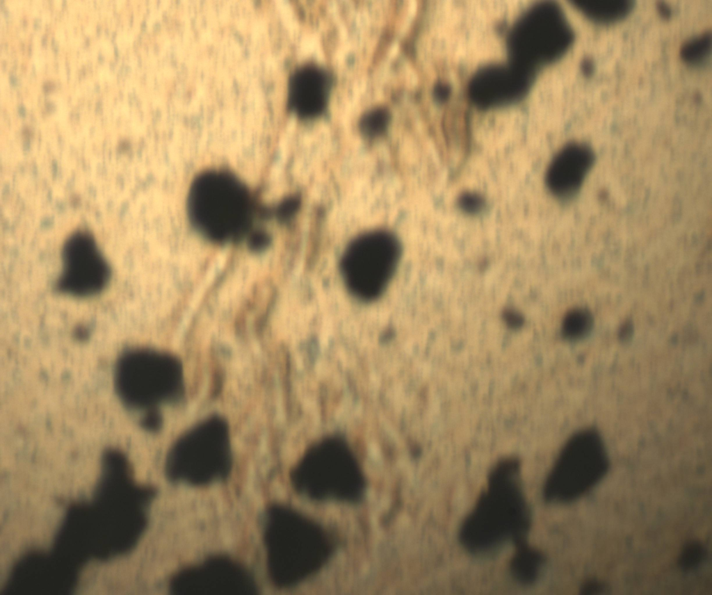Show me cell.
Wrapping results in <instances>:
<instances>
[{"instance_id": "obj_1", "label": "cell", "mask_w": 712, "mask_h": 595, "mask_svg": "<svg viewBox=\"0 0 712 595\" xmlns=\"http://www.w3.org/2000/svg\"><path fill=\"white\" fill-rule=\"evenodd\" d=\"M519 470L514 458L500 461L492 470L485 490L460 529V541L467 551L480 553L508 540L515 545L525 541L530 516Z\"/></svg>"}, {"instance_id": "obj_2", "label": "cell", "mask_w": 712, "mask_h": 595, "mask_svg": "<svg viewBox=\"0 0 712 595\" xmlns=\"http://www.w3.org/2000/svg\"><path fill=\"white\" fill-rule=\"evenodd\" d=\"M264 539L270 578L280 587L296 585L315 573L332 551L331 539L319 525L282 505L268 510Z\"/></svg>"}, {"instance_id": "obj_3", "label": "cell", "mask_w": 712, "mask_h": 595, "mask_svg": "<svg viewBox=\"0 0 712 595\" xmlns=\"http://www.w3.org/2000/svg\"><path fill=\"white\" fill-rule=\"evenodd\" d=\"M193 226L209 240L224 243L249 231L252 202L247 187L234 174L209 170L193 181L187 201Z\"/></svg>"}, {"instance_id": "obj_4", "label": "cell", "mask_w": 712, "mask_h": 595, "mask_svg": "<svg viewBox=\"0 0 712 595\" xmlns=\"http://www.w3.org/2000/svg\"><path fill=\"white\" fill-rule=\"evenodd\" d=\"M295 489L315 500L358 501L366 481L348 443L339 437H325L304 453L291 473Z\"/></svg>"}, {"instance_id": "obj_5", "label": "cell", "mask_w": 712, "mask_h": 595, "mask_svg": "<svg viewBox=\"0 0 712 595\" xmlns=\"http://www.w3.org/2000/svg\"><path fill=\"white\" fill-rule=\"evenodd\" d=\"M231 465L228 423L224 418L213 415L175 441L167 455L165 469L172 481L202 486L225 478Z\"/></svg>"}, {"instance_id": "obj_6", "label": "cell", "mask_w": 712, "mask_h": 595, "mask_svg": "<svg viewBox=\"0 0 712 595\" xmlns=\"http://www.w3.org/2000/svg\"><path fill=\"white\" fill-rule=\"evenodd\" d=\"M114 384L122 403L130 409L152 410L180 394L183 368L175 356L149 348H135L118 359Z\"/></svg>"}, {"instance_id": "obj_7", "label": "cell", "mask_w": 712, "mask_h": 595, "mask_svg": "<svg viewBox=\"0 0 712 595\" xmlns=\"http://www.w3.org/2000/svg\"><path fill=\"white\" fill-rule=\"evenodd\" d=\"M573 30L561 8L542 3L529 9L512 27L508 47L512 63L532 71L553 63L570 48Z\"/></svg>"}, {"instance_id": "obj_8", "label": "cell", "mask_w": 712, "mask_h": 595, "mask_svg": "<svg viewBox=\"0 0 712 595\" xmlns=\"http://www.w3.org/2000/svg\"><path fill=\"white\" fill-rule=\"evenodd\" d=\"M608 458L597 430H581L566 442L544 487V498L551 503L577 499L606 475Z\"/></svg>"}, {"instance_id": "obj_9", "label": "cell", "mask_w": 712, "mask_h": 595, "mask_svg": "<svg viewBox=\"0 0 712 595\" xmlns=\"http://www.w3.org/2000/svg\"><path fill=\"white\" fill-rule=\"evenodd\" d=\"M400 256L394 235L376 230L363 234L347 247L341 268L345 283L357 298L373 300L387 288Z\"/></svg>"}, {"instance_id": "obj_10", "label": "cell", "mask_w": 712, "mask_h": 595, "mask_svg": "<svg viewBox=\"0 0 712 595\" xmlns=\"http://www.w3.org/2000/svg\"><path fill=\"white\" fill-rule=\"evenodd\" d=\"M62 270L56 282L59 292L79 298L102 291L111 277V268L94 237L86 231L70 236L62 249Z\"/></svg>"}, {"instance_id": "obj_11", "label": "cell", "mask_w": 712, "mask_h": 595, "mask_svg": "<svg viewBox=\"0 0 712 595\" xmlns=\"http://www.w3.org/2000/svg\"><path fill=\"white\" fill-rule=\"evenodd\" d=\"M170 589L177 595H248L257 592L246 569L222 555L180 571L171 580Z\"/></svg>"}, {"instance_id": "obj_12", "label": "cell", "mask_w": 712, "mask_h": 595, "mask_svg": "<svg viewBox=\"0 0 712 595\" xmlns=\"http://www.w3.org/2000/svg\"><path fill=\"white\" fill-rule=\"evenodd\" d=\"M531 72L513 63L485 66L476 72L469 95L478 108H490L519 100L528 91Z\"/></svg>"}, {"instance_id": "obj_13", "label": "cell", "mask_w": 712, "mask_h": 595, "mask_svg": "<svg viewBox=\"0 0 712 595\" xmlns=\"http://www.w3.org/2000/svg\"><path fill=\"white\" fill-rule=\"evenodd\" d=\"M331 78L323 68L307 64L297 68L288 85V105L298 117L312 119L326 109Z\"/></svg>"}, {"instance_id": "obj_14", "label": "cell", "mask_w": 712, "mask_h": 595, "mask_svg": "<svg viewBox=\"0 0 712 595\" xmlns=\"http://www.w3.org/2000/svg\"><path fill=\"white\" fill-rule=\"evenodd\" d=\"M594 161L587 145L572 142L563 147L551 162L546 174L548 188L555 196L567 199L575 195Z\"/></svg>"}, {"instance_id": "obj_15", "label": "cell", "mask_w": 712, "mask_h": 595, "mask_svg": "<svg viewBox=\"0 0 712 595\" xmlns=\"http://www.w3.org/2000/svg\"><path fill=\"white\" fill-rule=\"evenodd\" d=\"M572 4L589 19L599 24H609L628 16L633 8L632 1H573Z\"/></svg>"}, {"instance_id": "obj_16", "label": "cell", "mask_w": 712, "mask_h": 595, "mask_svg": "<svg viewBox=\"0 0 712 595\" xmlns=\"http://www.w3.org/2000/svg\"><path fill=\"white\" fill-rule=\"evenodd\" d=\"M515 546L516 551L510 563L511 574L519 582L531 585L539 576L544 557L541 552L529 546L525 541Z\"/></svg>"}, {"instance_id": "obj_17", "label": "cell", "mask_w": 712, "mask_h": 595, "mask_svg": "<svg viewBox=\"0 0 712 595\" xmlns=\"http://www.w3.org/2000/svg\"><path fill=\"white\" fill-rule=\"evenodd\" d=\"M711 33L705 32L686 42L681 47L680 57L687 65H701L711 54Z\"/></svg>"}, {"instance_id": "obj_18", "label": "cell", "mask_w": 712, "mask_h": 595, "mask_svg": "<svg viewBox=\"0 0 712 595\" xmlns=\"http://www.w3.org/2000/svg\"><path fill=\"white\" fill-rule=\"evenodd\" d=\"M390 120L391 115L387 108H372L362 115L359 123V130L368 138H378L387 131Z\"/></svg>"}, {"instance_id": "obj_19", "label": "cell", "mask_w": 712, "mask_h": 595, "mask_svg": "<svg viewBox=\"0 0 712 595\" xmlns=\"http://www.w3.org/2000/svg\"><path fill=\"white\" fill-rule=\"evenodd\" d=\"M592 318L588 311L576 309L569 311L563 324V336L569 340H578L585 337L592 326Z\"/></svg>"}, {"instance_id": "obj_20", "label": "cell", "mask_w": 712, "mask_h": 595, "mask_svg": "<svg viewBox=\"0 0 712 595\" xmlns=\"http://www.w3.org/2000/svg\"><path fill=\"white\" fill-rule=\"evenodd\" d=\"M705 553L704 547L700 542L690 541L683 548L679 557V564L685 570L694 569L702 562Z\"/></svg>"}, {"instance_id": "obj_21", "label": "cell", "mask_w": 712, "mask_h": 595, "mask_svg": "<svg viewBox=\"0 0 712 595\" xmlns=\"http://www.w3.org/2000/svg\"><path fill=\"white\" fill-rule=\"evenodd\" d=\"M300 199L296 196H291L282 200L275 208V213L282 221L291 219L298 211Z\"/></svg>"}, {"instance_id": "obj_22", "label": "cell", "mask_w": 712, "mask_h": 595, "mask_svg": "<svg viewBox=\"0 0 712 595\" xmlns=\"http://www.w3.org/2000/svg\"><path fill=\"white\" fill-rule=\"evenodd\" d=\"M458 204L466 213L474 214L480 212L485 206V201L481 196L474 193H464L460 195Z\"/></svg>"}, {"instance_id": "obj_23", "label": "cell", "mask_w": 712, "mask_h": 595, "mask_svg": "<svg viewBox=\"0 0 712 595\" xmlns=\"http://www.w3.org/2000/svg\"><path fill=\"white\" fill-rule=\"evenodd\" d=\"M269 236L264 231H257L250 234L249 246L252 250L259 251L265 249L269 244Z\"/></svg>"}, {"instance_id": "obj_24", "label": "cell", "mask_w": 712, "mask_h": 595, "mask_svg": "<svg viewBox=\"0 0 712 595\" xmlns=\"http://www.w3.org/2000/svg\"><path fill=\"white\" fill-rule=\"evenodd\" d=\"M161 422V417L159 413L152 409L144 416L142 423L144 427L155 430L160 427Z\"/></svg>"}, {"instance_id": "obj_25", "label": "cell", "mask_w": 712, "mask_h": 595, "mask_svg": "<svg viewBox=\"0 0 712 595\" xmlns=\"http://www.w3.org/2000/svg\"><path fill=\"white\" fill-rule=\"evenodd\" d=\"M604 589V586L600 582L590 580L583 584L581 592L583 594H600Z\"/></svg>"}, {"instance_id": "obj_26", "label": "cell", "mask_w": 712, "mask_h": 595, "mask_svg": "<svg viewBox=\"0 0 712 595\" xmlns=\"http://www.w3.org/2000/svg\"><path fill=\"white\" fill-rule=\"evenodd\" d=\"M449 92L450 90L448 86L442 83L437 85L434 90L435 97L440 101H443L446 99L448 97Z\"/></svg>"}, {"instance_id": "obj_27", "label": "cell", "mask_w": 712, "mask_h": 595, "mask_svg": "<svg viewBox=\"0 0 712 595\" xmlns=\"http://www.w3.org/2000/svg\"><path fill=\"white\" fill-rule=\"evenodd\" d=\"M594 62L590 58H585L581 63V71L585 76H590L594 72Z\"/></svg>"}, {"instance_id": "obj_28", "label": "cell", "mask_w": 712, "mask_h": 595, "mask_svg": "<svg viewBox=\"0 0 712 595\" xmlns=\"http://www.w3.org/2000/svg\"><path fill=\"white\" fill-rule=\"evenodd\" d=\"M505 320L510 325L517 327L520 325L521 319L520 316L513 312L506 313Z\"/></svg>"}, {"instance_id": "obj_29", "label": "cell", "mask_w": 712, "mask_h": 595, "mask_svg": "<svg viewBox=\"0 0 712 595\" xmlns=\"http://www.w3.org/2000/svg\"><path fill=\"white\" fill-rule=\"evenodd\" d=\"M657 8H658V10L659 12V14L663 17L668 19L670 17V16L671 15V10L668 6V5L665 4V3L661 2V3H658Z\"/></svg>"}]
</instances>
